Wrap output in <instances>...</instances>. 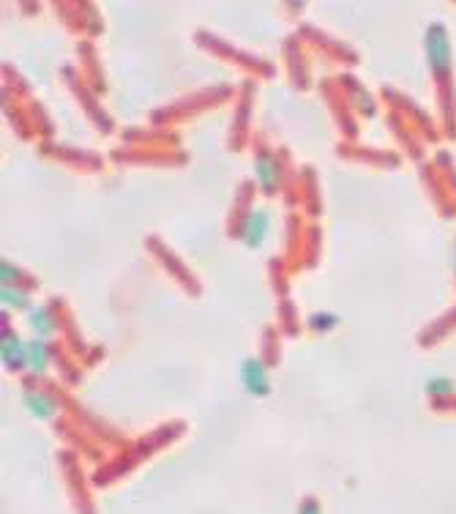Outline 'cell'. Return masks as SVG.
<instances>
[{"label": "cell", "mask_w": 456, "mask_h": 514, "mask_svg": "<svg viewBox=\"0 0 456 514\" xmlns=\"http://www.w3.org/2000/svg\"><path fill=\"white\" fill-rule=\"evenodd\" d=\"M427 52H429V63L435 71H448V63H451V49H448V36H446V27L435 25L427 36Z\"/></svg>", "instance_id": "1"}, {"label": "cell", "mask_w": 456, "mask_h": 514, "mask_svg": "<svg viewBox=\"0 0 456 514\" xmlns=\"http://www.w3.org/2000/svg\"><path fill=\"white\" fill-rule=\"evenodd\" d=\"M243 378H246V386H249V389L265 391V375H262V367H259L257 361H249V364H246Z\"/></svg>", "instance_id": "2"}]
</instances>
